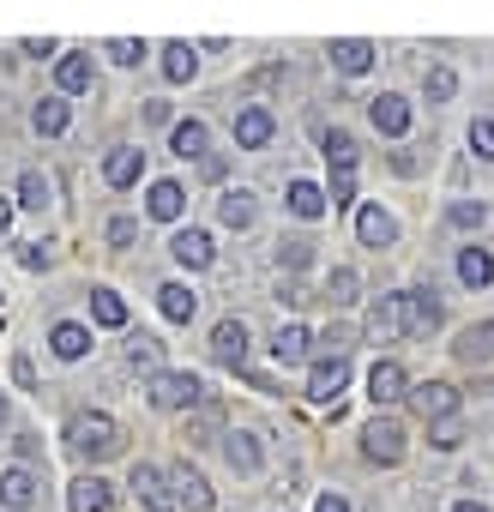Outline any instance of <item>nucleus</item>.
Masks as SVG:
<instances>
[{
	"instance_id": "nucleus-1",
	"label": "nucleus",
	"mask_w": 494,
	"mask_h": 512,
	"mask_svg": "<svg viewBox=\"0 0 494 512\" xmlns=\"http://www.w3.org/2000/svg\"><path fill=\"white\" fill-rule=\"evenodd\" d=\"M67 446H73L79 458H115V452H121V428H115V416L91 410V416H73V422H67Z\"/></svg>"
},
{
	"instance_id": "nucleus-2",
	"label": "nucleus",
	"mask_w": 494,
	"mask_h": 512,
	"mask_svg": "<svg viewBox=\"0 0 494 512\" xmlns=\"http://www.w3.org/2000/svg\"><path fill=\"white\" fill-rule=\"evenodd\" d=\"M398 320H404V338H428V332H440L446 308L434 290H398Z\"/></svg>"
},
{
	"instance_id": "nucleus-3",
	"label": "nucleus",
	"mask_w": 494,
	"mask_h": 512,
	"mask_svg": "<svg viewBox=\"0 0 494 512\" xmlns=\"http://www.w3.org/2000/svg\"><path fill=\"white\" fill-rule=\"evenodd\" d=\"M199 398H205V386H199L193 374H169V368L151 374V404H157V410H193Z\"/></svg>"
},
{
	"instance_id": "nucleus-4",
	"label": "nucleus",
	"mask_w": 494,
	"mask_h": 512,
	"mask_svg": "<svg viewBox=\"0 0 494 512\" xmlns=\"http://www.w3.org/2000/svg\"><path fill=\"white\" fill-rule=\"evenodd\" d=\"M410 398V410L434 428V422H452V410H458V386H446V380H422V386H410L404 392Z\"/></svg>"
},
{
	"instance_id": "nucleus-5",
	"label": "nucleus",
	"mask_w": 494,
	"mask_h": 512,
	"mask_svg": "<svg viewBox=\"0 0 494 512\" xmlns=\"http://www.w3.org/2000/svg\"><path fill=\"white\" fill-rule=\"evenodd\" d=\"M362 458H368V464H398V458H404V428H398L392 416H374L368 434H362Z\"/></svg>"
},
{
	"instance_id": "nucleus-6",
	"label": "nucleus",
	"mask_w": 494,
	"mask_h": 512,
	"mask_svg": "<svg viewBox=\"0 0 494 512\" xmlns=\"http://www.w3.org/2000/svg\"><path fill=\"white\" fill-rule=\"evenodd\" d=\"M272 133H278V121H272V109H260V103H247V109L235 115V145H241V151L272 145Z\"/></svg>"
},
{
	"instance_id": "nucleus-7",
	"label": "nucleus",
	"mask_w": 494,
	"mask_h": 512,
	"mask_svg": "<svg viewBox=\"0 0 494 512\" xmlns=\"http://www.w3.org/2000/svg\"><path fill=\"white\" fill-rule=\"evenodd\" d=\"M344 386H350V356H326V362H314V374H308V398L332 404Z\"/></svg>"
},
{
	"instance_id": "nucleus-8",
	"label": "nucleus",
	"mask_w": 494,
	"mask_h": 512,
	"mask_svg": "<svg viewBox=\"0 0 494 512\" xmlns=\"http://www.w3.org/2000/svg\"><path fill=\"white\" fill-rule=\"evenodd\" d=\"M404 392H410L404 362H392V356H386V362H374V368H368V398H374V404H398Z\"/></svg>"
},
{
	"instance_id": "nucleus-9",
	"label": "nucleus",
	"mask_w": 494,
	"mask_h": 512,
	"mask_svg": "<svg viewBox=\"0 0 494 512\" xmlns=\"http://www.w3.org/2000/svg\"><path fill=\"white\" fill-rule=\"evenodd\" d=\"M368 121H374L386 139H404V133H410V103H404V97H392V91H380V97L368 103Z\"/></svg>"
},
{
	"instance_id": "nucleus-10",
	"label": "nucleus",
	"mask_w": 494,
	"mask_h": 512,
	"mask_svg": "<svg viewBox=\"0 0 494 512\" xmlns=\"http://www.w3.org/2000/svg\"><path fill=\"white\" fill-rule=\"evenodd\" d=\"M211 356H217L223 368H241V362H247V326H241V320H217V326H211Z\"/></svg>"
},
{
	"instance_id": "nucleus-11",
	"label": "nucleus",
	"mask_w": 494,
	"mask_h": 512,
	"mask_svg": "<svg viewBox=\"0 0 494 512\" xmlns=\"http://www.w3.org/2000/svg\"><path fill=\"white\" fill-rule=\"evenodd\" d=\"M169 482H175V500H181L187 512H211V506H217V494H211V482H205L199 470L175 464V470H169Z\"/></svg>"
},
{
	"instance_id": "nucleus-12",
	"label": "nucleus",
	"mask_w": 494,
	"mask_h": 512,
	"mask_svg": "<svg viewBox=\"0 0 494 512\" xmlns=\"http://www.w3.org/2000/svg\"><path fill=\"white\" fill-rule=\"evenodd\" d=\"M139 175H145V151L115 145V151L103 157V181H109V187H139Z\"/></svg>"
},
{
	"instance_id": "nucleus-13",
	"label": "nucleus",
	"mask_w": 494,
	"mask_h": 512,
	"mask_svg": "<svg viewBox=\"0 0 494 512\" xmlns=\"http://www.w3.org/2000/svg\"><path fill=\"white\" fill-rule=\"evenodd\" d=\"M0 506H7V512H25V506H37V476H31L25 464L0 470Z\"/></svg>"
},
{
	"instance_id": "nucleus-14",
	"label": "nucleus",
	"mask_w": 494,
	"mask_h": 512,
	"mask_svg": "<svg viewBox=\"0 0 494 512\" xmlns=\"http://www.w3.org/2000/svg\"><path fill=\"white\" fill-rule=\"evenodd\" d=\"M169 253H175L187 272H205V266H211V235H205V229H175Z\"/></svg>"
},
{
	"instance_id": "nucleus-15",
	"label": "nucleus",
	"mask_w": 494,
	"mask_h": 512,
	"mask_svg": "<svg viewBox=\"0 0 494 512\" xmlns=\"http://www.w3.org/2000/svg\"><path fill=\"white\" fill-rule=\"evenodd\" d=\"M452 350H458V362H470V368H476V362H494V320H476V326H464Z\"/></svg>"
},
{
	"instance_id": "nucleus-16",
	"label": "nucleus",
	"mask_w": 494,
	"mask_h": 512,
	"mask_svg": "<svg viewBox=\"0 0 494 512\" xmlns=\"http://www.w3.org/2000/svg\"><path fill=\"white\" fill-rule=\"evenodd\" d=\"M67 506H73V512H109V506H115V488H109L103 476H79L73 494H67Z\"/></svg>"
},
{
	"instance_id": "nucleus-17",
	"label": "nucleus",
	"mask_w": 494,
	"mask_h": 512,
	"mask_svg": "<svg viewBox=\"0 0 494 512\" xmlns=\"http://www.w3.org/2000/svg\"><path fill=\"white\" fill-rule=\"evenodd\" d=\"M320 151H326V163H332V175H350V169H356V157H362V145H356V133H344V127H332V133L320 139Z\"/></svg>"
},
{
	"instance_id": "nucleus-18",
	"label": "nucleus",
	"mask_w": 494,
	"mask_h": 512,
	"mask_svg": "<svg viewBox=\"0 0 494 512\" xmlns=\"http://www.w3.org/2000/svg\"><path fill=\"white\" fill-rule=\"evenodd\" d=\"M145 211H151L157 223H175V217L187 211V193H181V181H151V199H145Z\"/></svg>"
},
{
	"instance_id": "nucleus-19",
	"label": "nucleus",
	"mask_w": 494,
	"mask_h": 512,
	"mask_svg": "<svg viewBox=\"0 0 494 512\" xmlns=\"http://www.w3.org/2000/svg\"><path fill=\"white\" fill-rule=\"evenodd\" d=\"M356 235H362L368 247H392V241H398V223H392L380 205H362V211H356Z\"/></svg>"
},
{
	"instance_id": "nucleus-20",
	"label": "nucleus",
	"mask_w": 494,
	"mask_h": 512,
	"mask_svg": "<svg viewBox=\"0 0 494 512\" xmlns=\"http://www.w3.org/2000/svg\"><path fill=\"white\" fill-rule=\"evenodd\" d=\"M308 350H314V332H308V326H278V338H272V356H278L284 368L308 362Z\"/></svg>"
},
{
	"instance_id": "nucleus-21",
	"label": "nucleus",
	"mask_w": 494,
	"mask_h": 512,
	"mask_svg": "<svg viewBox=\"0 0 494 512\" xmlns=\"http://www.w3.org/2000/svg\"><path fill=\"white\" fill-rule=\"evenodd\" d=\"M332 67H338V73H350V79H356V73H368V67H374V43H362V37L332 43Z\"/></svg>"
},
{
	"instance_id": "nucleus-22",
	"label": "nucleus",
	"mask_w": 494,
	"mask_h": 512,
	"mask_svg": "<svg viewBox=\"0 0 494 512\" xmlns=\"http://www.w3.org/2000/svg\"><path fill=\"white\" fill-rule=\"evenodd\" d=\"M157 308H163V320H175V326H187V320L199 314V296H193L187 284H163V290H157Z\"/></svg>"
},
{
	"instance_id": "nucleus-23",
	"label": "nucleus",
	"mask_w": 494,
	"mask_h": 512,
	"mask_svg": "<svg viewBox=\"0 0 494 512\" xmlns=\"http://www.w3.org/2000/svg\"><path fill=\"white\" fill-rule=\"evenodd\" d=\"M49 350H55V356H61V362H79V356H85V350H91V332H85V326H79V320H61V326H55V332H49Z\"/></svg>"
},
{
	"instance_id": "nucleus-24",
	"label": "nucleus",
	"mask_w": 494,
	"mask_h": 512,
	"mask_svg": "<svg viewBox=\"0 0 494 512\" xmlns=\"http://www.w3.org/2000/svg\"><path fill=\"white\" fill-rule=\"evenodd\" d=\"M223 458H229V470L254 476V470H260V440H254V434H223Z\"/></svg>"
},
{
	"instance_id": "nucleus-25",
	"label": "nucleus",
	"mask_w": 494,
	"mask_h": 512,
	"mask_svg": "<svg viewBox=\"0 0 494 512\" xmlns=\"http://www.w3.org/2000/svg\"><path fill=\"white\" fill-rule=\"evenodd\" d=\"M67 121H73V109H67V97H43V103L31 109V127H37L43 139H55V133H67Z\"/></svg>"
},
{
	"instance_id": "nucleus-26",
	"label": "nucleus",
	"mask_w": 494,
	"mask_h": 512,
	"mask_svg": "<svg viewBox=\"0 0 494 512\" xmlns=\"http://www.w3.org/2000/svg\"><path fill=\"white\" fill-rule=\"evenodd\" d=\"M217 217H223V229H247V223H254V193H247V187H229V193L217 199Z\"/></svg>"
},
{
	"instance_id": "nucleus-27",
	"label": "nucleus",
	"mask_w": 494,
	"mask_h": 512,
	"mask_svg": "<svg viewBox=\"0 0 494 512\" xmlns=\"http://www.w3.org/2000/svg\"><path fill=\"white\" fill-rule=\"evenodd\" d=\"M458 278H464L470 290H488V284H494V260H488V247H464V253H458Z\"/></svg>"
},
{
	"instance_id": "nucleus-28",
	"label": "nucleus",
	"mask_w": 494,
	"mask_h": 512,
	"mask_svg": "<svg viewBox=\"0 0 494 512\" xmlns=\"http://www.w3.org/2000/svg\"><path fill=\"white\" fill-rule=\"evenodd\" d=\"M55 85H61V97H79V91H91V61H85V55H61V67H55Z\"/></svg>"
},
{
	"instance_id": "nucleus-29",
	"label": "nucleus",
	"mask_w": 494,
	"mask_h": 512,
	"mask_svg": "<svg viewBox=\"0 0 494 512\" xmlns=\"http://www.w3.org/2000/svg\"><path fill=\"white\" fill-rule=\"evenodd\" d=\"M284 205H290V211H296L302 223H314V217L326 211V193H320L314 181H290V193H284Z\"/></svg>"
},
{
	"instance_id": "nucleus-30",
	"label": "nucleus",
	"mask_w": 494,
	"mask_h": 512,
	"mask_svg": "<svg viewBox=\"0 0 494 512\" xmlns=\"http://www.w3.org/2000/svg\"><path fill=\"white\" fill-rule=\"evenodd\" d=\"M133 488L151 512H169V494H163V470L157 464H133Z\"/></svg>"
},
{
	"instance_id": "nucleus-31",
	"label": "nucleus",
	"mask_w": 494,
	"mask_h": 512,
	"mask_svg": "<svg viewBox=\"0 0 494 512\" xmlns=\"http://www.w3.org/2000/svg\"><path fill=\"white\" fill-rule=\"evenodd\" d=\"M193 73H199V55H193L187 43H169V49H163V79H169V85H187Z\"/></svg>"
},
{
	"instance_id": "nucleus-32",
	"label": "nucleus",
	"mask_w": 494,
	"mask_h": 512,
	"mask_svg": "<svg viewBox=\"0 0 494 512\" xmlns=\"http://www.w3.org/2000/svg\"><path fill=\"white\" fill-rule=\"evenodd\" d=\"M205 121H175V133H169V151L175 157H205Z\"/></svg>"
},
{
	"instance_id": "nucleus-33",
	"label": "nucleus",
	"mask_w": 494,
	"mask_h": 512,
	"mask_svg": "<svg viewBox=\"0 0 494 512\" xmlns=\"http://www.w3.org/2000/svg\"><path fill=\"white\" fill-rule=\"evenodd\" d=\"M91 320L109 326V332H121V326H127V302H121L115 290H91Z\"/></svg>"
},
{
	"instance_id": "nucleus-34",
	"label": "nucleus",
	"mask_w": 494,
	"mask_h": 512,
	"mask_svg": "<svg viewBox=\"0 0 494 512\" xmlns=\"http://www.w3.org/2000/svg\"><path fill=\"white\" fill-rule=\"evenodd\" d=\"M368 338H404L398 296H380V302H374V314H368Z\"/></svg>"
},
{
	"instance_id": "nucleus-35",
	"label": "nucleus",
	"mask_w": 494,
	"mask_h": 512,
	"mask_svg": "<svg viewBox=\"0 0 494 512\" xmlns=\"http://www.w3.org/2000/svg\"><path fill=\"white\" fill-rule=\"evenodd\" d=\"M127 362H133V368H145V374H157V362H163V344H157L151 332H133V338H127Z\"/></svg>"
},
{
	"instance_id": "nucleus-36",
	"label": "nucleus",
	"mask_w": 494,
	"mask_h": 512,
	"mask_svg": "<svg viewBox=\"0 0 494 512\" xmlns=\"http://www.w3.org/2000/svg\"><path fill=\"white\" fill-rule=\"evenodd\" d=\"M278 266H284V272H302V266H314V241H308V235H290V241H278Z\"/></svg>"
},
{
	"instance_id": "nucleus-37",
	"label": "nucleus",
	"mask_w": 494,
	"mask_h": 512,
	"mask_svg": "<svg viewBox=\"0 0 494 512\" xmlns=\"http://www.w3.org/2000/svg\"><path fill=\"white\" fill-rule=\"evenodd\" d=\"M49 193H55V187H49V175H43V169H25V175H19V205L43 211V205H49Z\"/></svg>"
},
{
	"instance_id": "nucleus-38",
	"label": "nucleus",
	"mask_w": 494,
	"mask_h": 512,
	"mask_svg": "<svg viewBox=\"0 0 494 512\" xmlns=\"http://www.w3.org/2000/svg\"><path fill=\"white\" fill-rule=\"evenodd\" d=\"M422 91H428V103H446V97L458 91V73H452V67H428V73H422Z\"/></svg>"
},
{
	"instance_id": "nucleus-39",
	"label": "nucleus",
	"mask_w": 494,
	"mask_h": 512,
	"mask_svg": "<svg viewBox=\"0 0 494 512\" xmlns=\"http://www.w3.org/2000/svg\"><path fill=\"white\" fill-rule=\"evenodd\" d=\"M326 302H332V308H350V302H356V272H350V266H338V272H332Z\"/></svg>"
},
{
	"instance_id": "nucleus-40",
	"label": "nucleus",
	"mask_w": 494,
	"mask_h": 512,
	"mask_svg": "<svg viewBox=\"0 0 494 512\" xmlns=\"http://www.w3.org/2000/svg\"><path fill=\"white\" fill-rule=\"evenodd\" d=\"M446 223H452V229H482V223H488V205H470V199H458V205L446 211Z\"/></svg>"
},
{
	"instance_id": "nucleus-41",
	"label": "nucleus",
	"mask_w": 494,
	"mask_h": 512,
	"mask_svg": "<svg viewBox=\"0 0 494 512\" xmlns=\"http://www.w3.org/2000/svg\"><path fill=\"white\" fill-rule=\"evenodd\" d=\"M470 151L482 163H494V121H470Z\"/></svg>"
},
{
	"instance_id": "nucleus-42",
	"label": "nucleus",
	"mask_w": 494,
	"mask_h": 512,
	"mask_svg": "<svg viewBox=\"0 0 494 512\" xmlns=\"http://www.w3.org/2000/svg\"><path fill=\"white\" fill-rule=\"evenodd\" d=\"M109 55H115L121 67H139V61H145V43H133V37H115V43H109Z\"/></svg>"
},
{
	"instance_id": "nucleus-43",
	"label": "nucleus",
	"mask_w": 494,
	"mask_h": 512,
	"mask_svg": "<svg viewBox=\"0 0 494 512\" xmlns=\"http://www.w3.org/2000/svg\"><path fill=\"white\" fill-rule=\"evenodd\" d=\"M19 266H25V272H49V247H43V241H25V247H19Z\"/></svg>"
},
{
	"instance_id": "nucleus-44",
	"label": "nucleus",
	"mask_w": 494,
	"mask_h": 512,
	"mask_svg": "<svg viewBox=\"0 0 494 512\" xmlns=\"http://www.w3.org/2000/svg\"><path fill=\"white\" fill-rule=\"evenodd\" d=\"M428 440H434L440 452H452V446L464 440V428H458V422H434V428H428Z\"/></svg>"
},
{
	"instance_id": "nucleus-45",
	"label": "nucleus",
	"mask_w": 494,
	"mask_h": 512,
	"mask_svg": "<svg viewBox=\"0 0 494 512\" xmlns=\"http://www.w3.org/2000/svg\"><path fill=\"white\" fill-rule=\"evenodd\" d=\"M133 235H139V223H133V217H115V223H109V241H115V247H127Z\"/></svg>"
},
{
	"instance_id": "nucleus-46",
	"label": "nucleus",
	"mask_w": 494,
	"mask_h": 512,
	"mask_svg": "<svg viewBox=\"0 0 494 512\" xmlns=\"http://www.w3.org/2000/svg\"><path fill=\"white\" fill-rule=\"evenodd\" d=\"M332 205H356V187H350V175H332Z\"/></svg>"
},
{
	"instance_id": "nucleus-47",
	"label": "nucleus",
	"mask_w": 494,
	"mask_h": 512,
	"mask_svg": "<svg viewBox=\"0 0 494 512\" xmlns=\"http://www.w3.org/2000/svg\"><path fill=\"white\" fill-rule=\"evenodd\" d=\"M37 452H43V440H37V434H19V464H25V470L37 464Z\"/></svg>"
},
{
	"instance_id": "nucleus-48",
	"label": "nucleus",
	"mask_w": 494,
	"mask_h": 512,
	"mask_svg": "<svg viewBox=\"0 0 494 512\" xmlns=\"http://www.w3.org/2000/svg\"><path fill=\"white\" fill-rule=\"evenodd\" d=\"M392 169H398V175H416L422 163H416V151H392Z\"/></svg>"
},
{
	"instance_id": "nucleus-49",
	"label": "nucleus",
	"mask_w": 494,
	"mask_h": 512,
	"mask_svg": "<svg viewBox=\"0 0 494 512\" xmlns=\"http://www.w3.org/2000/svg\"><path fill=\"white\" fill-rule=\"evenodd\" d=\"M314 512H350V500H344V494H326V500H320Z\"/></svg>"
},
{
	"instance_id": "nucleus-50",
	"label": "nucleus",
	"mask_w": 494,
	"mask_h": 512,
	"mask_svg": "<svg viewBox=\"0 0 494 512\" xmlns=\"http://www.w3.org/2000/svg\"><path fill=\"white\" fill-rule=\"evenodd\" d=\"M7 229H13V199L0 193V235H7Z\"/></svg>"
},
{
	"instance_id": "nucleus-51",
	"label": "nucleus",
	"mask_w": 494,
	"mask_h": 512,
	"mask_svg": "<svg viewBox=\"0 0 494 512\" xmlns=\"http://www.w3.org/2000/svg\"><path fill=\"white\" fill-rule=\"evenodd\" d=\"M452 512H488V506H476V500H458V506H452Z\"/></svg>"
},
{
	"instance_id": "nucleus-52",
	"label": "nucleus",
	"mask_w": 494,
	"mask_h": 512,
	"mask_svg": "<svg viewBox=\"0 0 494 512\" xmlns=\"http://www.w3.org/2000/svg\"><path fill=\"white\" fill-rule=\"evenodd\" d=\"M0 428H7V398H0Z\"/></svg>"
}]
</instances>
